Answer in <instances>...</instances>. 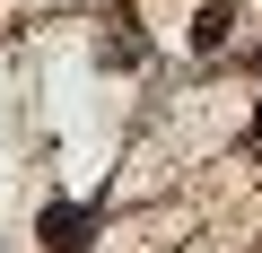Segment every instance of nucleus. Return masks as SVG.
Instances as JSON below:
<instances>
[{
    "label": "nucleus",
    "instance_id": "f257e3e1",
    "mask_svg": "<svg viewBox=\"0 0 262 253\" xmlns=\"http://www.w3.org/2000/svg\"><path fill=\"white\" fill-rule=\"evenodd\" d=\"M227 27H236L227 9H201V27H192V44H201V53H219V44H227Z\"/></svg>",
    "mask_w": 262,
    "mask_h": 253
},
{
    "label": "nucleus",
    "instance_id": "f03ea898",
    "mask_svg": "<svg viewBox=\"0 0 262 253\" xmlns=\"http://www.w3.org/2000/svg\"><path fill=\"white\" fill-rule=\"evenodd\" d=\"M44 236H53V244L70 253V244H79V210H44Z\"/></svg>",
    "mask_w": 262,
    "mask_h": 253
},
{
    "label": "nucleus",
    "instance_id": "7ed1b4c3",
    "mask_svg": "<svg viewBox=\"0 0 262 253\" xmlns=\"http://www.w3.org/2000/svg\"><path fill=\"white\" fill-rule=\"evenodd\" d=\"M253 140H262V105H253Z\"/></svg>",
    "mask_w": 262,
    "mask_h": 253
}]
</instances>
